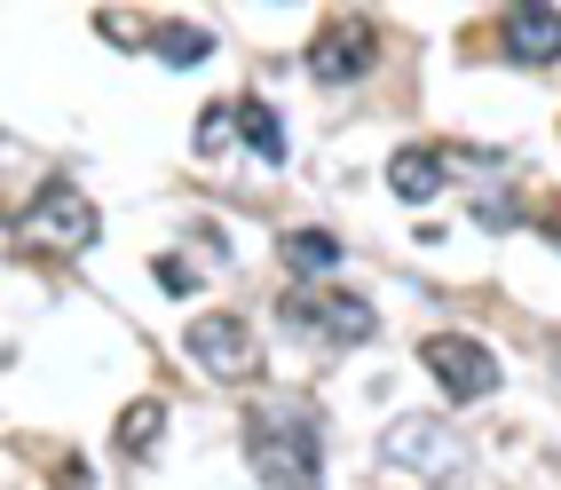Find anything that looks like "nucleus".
Listing matches in <instances>:
<instances>
[{
    "mask_svg": "<svg viewBox=\"0 0 561 490\" xmlns=\"http://www.w3.org/2000/svg\"><path fill=\"white\" fill-rule=\"evenodd\" d=\"M245 451H253V475L270 490H317L324 475V420L301 396H270L245 411Z\"/></svg>",
    "mask_w": 561,
    "mask_h": 490,
    "instance_id": "nucleus-1",
    "label": "nucleus"
},
{
    "mask_svg": "<svg viewBox=\"0 0 561 490\" xmlns=\"http://www.w3.org/2000/svg\"><path fill=\"white\" fill-rule=\"evenodd\" d=\"M95 230H103V221H95V206L80 198V182H48V191L9 221V246H16V253H88Z\"/></svg>",
    "mask_w": 561,
    "mask_h": 490,
    "instance_id": "nucleus-2",
    "label": "nucleus"
},
{
    "mask_svg": "<svg viewBox=\"0 0 561 490\" xmlns=\"http://www.w3.org/2000/svg\"><path fill=\"white\" fill-rule=\"evenodd\" d=\"M285 324L317 332V341H332V349H364L371 332H380L371 300H356V293H341V285H293V293H285Z\"/></svg>",
    "mask_w": 561,
    "mask_h": 490,
    "instance_id": "nucleus-3",
    "label": "nucleus"
},
{
    "mask_svg": "<svg viewBox=\"0 0 561 490\" xmlns=\"http://www.w3.org/2000/svg\"><path fill=\"white\" fill-rule=\"evenodd\" d=\"M371 64H380V24H371V16L341 9V16L317 24V41H309V80L317 88H348V80H364Z\"/></svg>",
    "mask_w": 561,
    "mask_h": 490,
    "instance_id": "nucleus-4",
    "label": "nucleus"
},
{
    "mask_svg": "<svg viewBox=\"0 0 561 490\" xmlns=\"http://www.w3.org/2000/svg\"><path fill=\"white\" fill-rule=\"evenodd\" d=\"M182 349H191V364L206 372V380H230V388H245L253 372H261L253 324H245V317H230V309H206V317H191Z\"/></svg>",
    "mask_w": 561,
    "mask_h": 490,
    "instance_id": "nucleus-5",
    "label": "nucleus"
},
{
    "mask_svg": "<svg viewBox=\"0 0 561 490\" xmlns=\"http://www.w3.org/2000/svg\"><path fill=\"white\" fill-rule=\"evenodd\" d=\"M420 364L435 372V388L451 396V403H482L499 388V356L474 341V332H427L420 341Z\"/></svg>",
    "mask_w": 561,
    "mask_h": 490,
    "instance_id": "nucleus-6",
    "label": "nucleus"
},
{
    "mask_svg": "<svg viewBox=\"0 0 561 490\" xmlns=\"http://www.w3.org/2000/svg\"><path fill=\"white\" fill-rule=\"evenodd\" d=\"M443 174H451V159L427 150V143H411V150H396V159H388V191H396L403 206H427V198L443 191Z\"/></svg>",
    "mask_w": 561,
    "mask_h": 490,
    "instance_id": "nucleus-7",
    "label": "nucleus"
},
{
    "mask_svg": "<svg viewBox=\"0 0 561 490\" xmlns=\"http://www.w3.org/2000/svg\"><path fill=\"white\" fill-rule=\"evenodd\" d=\"M506 56L514 64H553L561 56V9H506Z\"/></svg>",
    "mask_w": 561,
    "mask_h": 490,
    "instance_id": "nucleus-8",
    "label": "nucleus"
},
{
    "mask_svg": "<svg viewBox=\"0 0 561 490\" xmlns=\"http://www.w3.org/2000/svg\"><path fill=\"white\" fill-rule=\"evenodd\" d=\"M277 253H285V270L301 277V285H317V277L341 270V238H332V230H285Z\"/></svg>",
    "mask_w": 561,
    "mask_h": 490,
    "instance_id": "nucleus-9",
    "label": "nucleus"
},
{
    "mask_svg": "<svg viewBox=\"0 0 561 490\" xmlns=\"http://www.w3.org/2000/svg\"><path fill=\"white\" fill-rule=\"evenodd\" d=\"M159 435H167V403H159V396H135V403L119 411V459H151Z\"/></svg>",
    "mask_w": 561,
    "mask_h": 490,
    "instance_id": "nucleus-10",
    "label": "nucleus"
},
{
    "mask_svg": "<svg viewBox=\"0 0 561 490\" xmlns=\"http://www.w3.org/2000/svg\"><path fill=\"white\" fill-rule=\"evenodd\" d=\"M238 135H245V150H253L261 167H277V159H285V119H277V111L261 103V95H238Z\"/></svg>",
    "mask_w": 561,
    "mask_h": 490,
    "instance_id": "nucleus-11",
    "label": "nucleus"
},
{
    "mask_svg": "<svg viewBox=\"0 0 561 490\" xmlns=\"http://www.w3.org/2000/svg\"><path fill=\"white\" fill-rule=\"evenodd\" d=\"M151 48H159V64L191 71V64L214 56V32H206V24H159V32H151Z\"/></svg>",
    "mask_w": 561,
    "mask_h": 490,
    "instance_id": "nucleus-12",
    "label": "nucleus"
},
{
    "mask_svg": "<svg viewBox=\"0 0 561 490\" xmlns=\"http://www.w3.org/2000/svg\"><path fill=\"white\" fill-rule=\"evenodd\" d=\"M230 135H238V103H214V111H198V159H221L230 150Z\"/></svg>",
    "mask_w": 561,
    "mask_h": 490,
    "instance_id": "nucleus-13",
    "label": "nucleus"
},
{
    "mask_svg": "<svg viewBox=\"0 0 561 490\" xmlns=\"http://www.w3.org/2000/svg\"><path fill=\"white\" fill-rule=\"evenodd\" d=\"M159 285H167L174 300H191V293H198V270H191L182 253H167V261H159Z\"/></svg>",
    "mask_w": 561,
    "mask_h": 490,
    "instance_id": "nucleus-14",
    "label": "nucleus"
},
{
    "mask_svg": "<svg viewBox=\"0 0 561 490\" xmlns=\"http://www.w3.org/2000/svg\"><path fill=\"white\" fill-rule=\"evenodd\" d=\"M538 230H546V238L561 246V206H546V221H538Z\"/></svg>",
    "mask_w": 561,
    "mask_h": 490,
    "instance_id": "nucleus-15",
    "label": "nucleus"
}]
</instances>
